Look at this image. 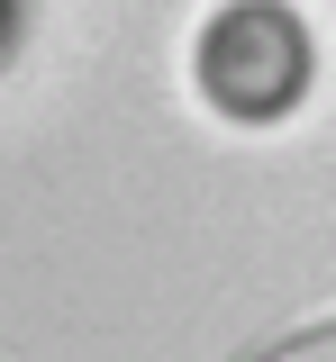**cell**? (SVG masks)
I'll return each instance as SVG.
<instances>
[{"label":"cell","mask_w":336,"mask_h":362,"mask_svg":"<svg viewBox=\"0 0 336 362\" xmlns=\"http://www.w3.org/2000/svg\"><path fill=\"white\" fill-rule=\"evenodd\" d=\"M191 73H200V90H209V109L264 127V118H291V109L309 100L318 45L300 28V9H282V0H228V9L200 28Z\"/></svg>","instance_id":"6da1fadb"},{"label":"cell","mask_w":336,"mask_h":362,"mask_svg":"<svg viewBox=\"0 0 336 362\" xmlns=\"http://www.w3.org/2000/svg\"><path fill=\"white\" fill-rule=\"evenodd\" d=\"M245 362H336V317H318V326H300V335H282V344H264Z\"/></svg>","instance_id":"7a4b0ae2"}]
</instances>
